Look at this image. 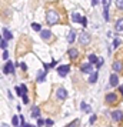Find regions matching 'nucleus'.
Here are the masks:
<instances>
[{
    "label": "nucleus",
    "instance_id": "nucleus-1",
    "mask_svg": "<svg viewBox=\"0 0 123 127\" xmlns=\"http://www.w3.org/2000/svg\"><path fill=\"white\" fill-rule=\"evenodd\" d=\"M46 19H47V23L56 24V23L59 21V14H57L54 10H49V11L46 13Z\"/></svg>",
    "mask_w": 123,
    "mask_h": 127
},
{
    "label": "nucleus",
    "instance_id": "nucleus-2",
    "mask_svg": "<svg viewBox=\"0 0 123 127\" xmlns=\"http://www.w3.org/2000/svg\"><path fill=\"white\" fill-rule=\"evenodd\" d=\"M3 73L4 74H13L14 73V64L11 61H7L6 66H4V69H3Z\"/></svg>",
    "mask_w": 123,
    "mask_h": 127
},
{
    "label": "nucleus",
    "instance_id": "nucleus-3",
    "mask_svg": "<svg viewBox=\"0 0 123 127\" xmlns=\"http://www.w3.org/2000/svg\"><path fill=\"white\" fill-rule=\"evenodd\" d=\"M79 41H80L82 44H89V41H90V36H89L86 31H82L80 36H79Z\"/></svg>",
    "mask_w": 123,
    "mask_h": 127
},
{
    "label": "nucleus",
    "instance_id": "nucleus-4",
    "mask_svg": "<svg viewBox=\"0 0 123 127\" xmlns=\"http://www.w3.org/2000/svg\"><path fill=\"white\" fill-rule=\"evenodd\" d=\"M69 70H70V67L67 66V64H64V66H60V67H57V73H59V76H66L67 73H69Z\"/></svg>",
    "mask_w": 123,
    "mask_h": 127
},
{
    "label": "nucleus",
    "instance_id": "nucleus-5",
    "mask_svg": "<svg viewBox=\"0 0 123 127\" xmlns=\"http://www.w3.org/2000/svg\"><path fill=\"white\" fill-rule=\"evenodd\" d=\"M92 70H93V64H92V63H86V64L82 66V71H83V73L92 74Z\"/></svg>",
    "mask_w": 123,
    "mask_h": 127
},
{
    "label": "nucleus",
    "instance_id": "nucleus-6",
    "mask_svg": "<svg viewBox=\"0 0 123 127\" xmlns=\"http://www.w3.org/2000/svg\"><path fill=\"white\" fill-rule=\"evenodd\" d=\"M112 117H113L115 122H120V120L123 119V113L120 112V110H115L113 114H112Z\"/></svg>",
    "mask_w": 123,
    "mask_h": 127
},
{
    "label": "nucleus",
    "instance_id": "nucleus-7",
    "mask_svg": "<svg viewBox=\"0 0 123 127\" xmlns=\"http://www.w3.org/2000/svg\"><path fill=\"white\" fill-rule=\"evenodd\" d=\"M40 37H42L43 40H49V39L52 37V31H50V30H42V31H40Z\"/></svg>",
    "mask_w": 123,
    "mask_h": 127
},
{
    "label": "nucleus",
    "instance_id": "nucleus-8",
    "mask_svg": "<svg viewBox=\"0 0 123 127\" xmlns=\"http://www.w3.org/2000/svg\"><path fill=\"white\" fill-rule=\"evenodd\" d=\"M66 96H67V91H66L63 87H60V89L57 90V99H59V100H63V99H66Z\"/></svg>",
    "mask_w": 123,
    "mask_h": 127
},
{
    "label": "nucleus",
    "instance_id": "nucleus-9",
    "mask_svg": "<svg viewBox=\"0 0 123 127\" xmlns=\"http://www.w3.org/2000/svg\"><path fill=\"white\" fill-rule=\"evenodd\" d=\"M75 39H76V31L70 30L69 34H67V43H75Z\"/></svg>",
    "mask_w": 123,
    "mask_h": 127
},
{
    "label": "nucleus",
    "instance_id": "nucleus-10",
    "mask_svg": "<svg viewBox=\"0 0 123 127\" xmlns=\"http://www.w3.org/2000/svg\"><path fill=\"white\" fill-rule=\"evenodd\" d=\"M118 84H119V77H118L116 74H112V76H110V86H112V87H116Z\"/></svg>",
    "mask_w": 123,
    "mask_h": 127
},
{
    "label": "nucleus",
    "instance_id": "nucleus-11",
    "mask_svg": "<svg viewBox=\"0 0 123 127\" xmlns=\"http://www.w3.org/2000/svg\"><path fill=\"white\" fill-rule=\"evenodd\" d=\"M11 37H13V36H11V33L9 31V29L4 27V29H3V39H4V40H11Z\"/></svg>",
    "mask_w": 123,
    "mask_h": 127
},
{
    "label": "nucleus",
    "instance_id": "nucleus-12",
    "mask_svg": "<svg viewBox=\"0 0 123 127\" xmlns=\"http://www.w3.org/2000/svg\"><path fill=\"white\" fill-rule=\"evenodd\" d=\"M116 100H118V97H116L115 93H110V94L106 96V102H107V103H115Z\"/></svg>",
    "mask_w": 123,
    "mask_h": 127
},
{
    "label": "nucleus",
    "instance_id": "nucleus-13",
    "mask_svg": "<svg viewBox=\"0 0 123 127\" xmlns=\"http://www.w3.org/2000/svg\"><path fill=\"white\" fill-rule=\"evenodd\" d=\"M82 19H83V17H82L79 13H73V14H72V20H73L75 23H82Z\"/></svg>",
    "mask_w": 123,
    "mask_h": 127
},
{
    "label": "nucleus",
    "instance_id": "nucleus-14",
    "mask_svg": "<svg viewBox=\"0 0 123 127\" xmlns=\"http://www.w3.org/2000/svg\"><path fill=\"white\" fill-rule=\"evenodd\" d=\"M115 29H116L118 31H123V19H119V20L116 21V24H115Z\"/></svg>",
    "mask_w": 123,
    "mask_h": 127
},
{
    "label": "nucleus",
    "instance_id": "nucleus-15",
    "mask_svg": "<svg viewBox=\"0 0 123 127\" xmlns=\"http://www.w3.org/2000/svg\"><path fill=\"white\" fill-rule=\"evenodd\" d=\"M122 69H123V64L120 61H115L113 63V70L115 71H122Z\"/></svg>",
    "mask_w": 123,
    "mask_h": 127
},
{
    "label": "nucleus",
    "instance_id": "nucleus-16",
    "mask_svg": "<svg viewBox=\"0 0 123 127\" xmlns=\"http://www.w3.org/2000/svg\"><path fill=\"white\" fill-rule=\"evenodd\" d=\"M44 76H46V70H42V71H39V74H37V81H39V83L44 81Z\"/></svg>",
    "mask_w": 123,
    "mask_h": 127
},
{
    "label": "nucleus",
    "instance_id": "nucleus-17",
    "mask_svg": "<svg viewBox=\"0 0 123 127\" xmlns=\"http://www.w3.org/2000/svg\"><path fill=\"white\" fill-rule=\"evenodd\" d=\"M97 77H99V73L97 71L96 73H92L90 77H89V83H96L97 81Z\"/></svg>",
    "mask_w": 123,
    "mask_h": 127
},
{
    "label": "nucleus",
    "instance_id": "nucleus-18",
    "mask_svg": "<svg viewBox=\"0 0 123 127\" xmlns=\"http://www.w3.org/2000/svg\"><path fill=\"white\" fill-rule=\"evenodd\" d=\"M32 116L36 117V119L40 117V110H39V107H33V110H32Z\"/></svg>",
    "mask_w": 123,
    "mask_h": 127
},
{
    "label": "nucleus",
    "instance_id": "nucleus-19",
    "mask_svg": "<svg viewBox=\"0 0 123 127\" xmlns=\"http://www.w3.org/2000/svg\"><path fill=\"white\" fill-rule=\"evenodd\" d=\"M77 53H79V51H77L76 49H70V50H69V56H70L72 59H76V57H77Z\"/></svg>",
    "mask_w": 123,
    "mask_h": 127
},
{
    "label": "nucleus",
    "instance_id": "nucleus-20",
    "mask_svg": "<svg viewBox=\"0 0 123 127\" xmlns=\"http://www.w3.org/2000/svg\"><path fill=\"white\" fill-rule=\"evenodd\" d=\"M103 16H105V20L109 21V7H103Z\"/></svg>",
    "mask_w": 123,
    "mask_h": 127
},
{
    "label": "nucleus",
    "instance_id": "nucleus-21",
    "mask_svg": "<svg viewBox=\"0 0 123 127\" xmlns=\"http://www.w3.org/2000/svg\"><path fill=\"white\" fill-rule=\"evenodd\" d=\"M32 29L36 30V31H42V26L39 23H32Z\"/></svg>",
    "mask_w": 123,
    "mask_h": 127
},
{
    "label": "nucleus",
    "instance_id": "nucleus-22",
    "mask_svg": "<svg viewBox=\"0 0 123 127\" xmlns=\"http://www.w3.org/2000/svg\"><path fill=\"white\" fill-rule=\"evenodd\" d=\"M80 107H82V110H83V112H86V113H89V112H90V106H89V104H86V103H82V104H80Z\"/></svg>",
    "mask_w": 123,
    "mask_h": 127
},
{
    "label": "nucleus",
    "instance_id": "nucleus-23",
    "mask_svg": "<svg viewBox=\"0 0 123 127\" xmlns=\"http://www.w3.org/2000/svg\"><path fill=\"white\" fill-rule=\"evenodd\" d=\"M11 123H13V126H19V123H20V117H17V116H14L13 119H11Z\"/></svg>",
    "mask_w": 123,
    "mask_h": 127
},
{
    "label": "nucleus",
    "instance_id": "nucleus-24",
    "mask_svg": "<svg viewBox=\"0 0 123 127\" xmlns=\"http://www.w3.org/2000/svg\"><path fill=\"white\" fill-rule=\"evenodd\" d=\"M89 61L93 64V63H96V61H97V57H96L95 54H90V56H89Z\"/></svg>",
    "mask_w": 123,
    "mask_h": 127
},
{
    "label": "nucleus",
    "instance_id": "nucleus-25",
    "mask_svg": "<svg viewBox=\"0 0 123 127\" xmlns=\"http://www.w3.org/2000/svg\"><path fill=\"white\" fill-rule=\"evenodd\" d=\"M96 66H97V69L103 66V57H99V59H97V61H96Z\"/></svg>",
    "mask_w": 123,
    "mask_h": 127
},
{
    "label": "nucleus",
    "instance_id": "nucleus-26",
    "mask_svg": "<svg viewBox=\"0 0 123 127\" xmlns=\"http://www.w3.org/2000/svg\"><path fill=\"white\" fill-rule=\"evenodd\" d=\"M16 94H17V96H23V90H21V86H17V87H16Z\"/></svg>",
    "mask_w": 123,
    "mask_h": 127
},
{
    "label": "nucleus",
    "instance_id": "nucleus-27",
    "mask_svg": "<svg viewBox=\"0 0 123 127\" xmlns=\"http://www.w3.org/2000/svg\"><path fill=\"white\" fill-rule=\"evenodd\" d=\"M0 44H1V49H3V50H6V49H7V40L1 39V43H0Z\"/></svg>",
    "mask_w": 123,
    "mask_h": 127
},
{
    "label": "nucleus",
    "instance_id": "nucleus-28",
    "mask_svg": "<svg viewBox=\"0 0 123 127\" xmlns=\"http://www.w3.org/2000/svg\"><path fill=\"white\" fill-rule=\"evenodd\" d=\"M43 124H46V120H43V119H40V117H39V119H37V126L42 127Z\"/></svg>",
    "mask_w": 123,
    "mask_h": 127
},
{
    "label": "nucleus",
    "instance_id": "nucleus-29",
    "mask_svg": "<svg viewBox=\"0 0 123 127\" xmlns=\"http://www.w3.org/2000/svg\"><path fill=\"white\" fill-rule=\"evenodd\" d=\"M116 6L119 9H123V0H116Z\"/></svg>",
    "mask_w": 123,
    "mask_h": 127
},
{
    "label": "nucleus",
    "instance_id": "nucleus-30",
    "mask_svg": "<svg viewBox=\"0 0 123 127\" xmlns=\"http://www.w3.org/2000/svg\"><path fill=\"white\" fill-rule=\"evenodd\" d=\"M21 97H23V103H24V104H27V103H29V97H27V94H23Z\"/></svg>",
    "mask_w": 123,
    "mask_h": 127
},
{
    "label": "nucleus",
    "instance_id": "nucleus-31",
    "mask_svg": "<svg viewBox=\"0 0 123 127\" xmlns=\"http://www.w3.org/2000/svg\"><path fill=\"white\" fill-rule=\"evenodd\" d=\"M103 1V7H109L110 6V0H102Z\"/></svg>",
    "mask_w": 123,
    "mask_h": 127
},
{
    "label": "nucleus",
    "instance_id": "nucleus-32",
    "mask_svg": "<svg viewBox=\"0 0 123 127\" xmlns=\"http://www.w3.org/2000/svg\"><path fill=\"white\" fill-rule=\"evenodd\" d=\"M53 123H54V122H53L52 119H47V120H46V124H47L49 127H52V126H53Z\"/></svg>",
    "mask_w": 123,
    "mask_h": 127
},
{
    "label": "nucleus",
    "instance_id": "nucleus-33",
    "mask_svg": "<svg viewBox=\"0 0 123 127\" xmlns=\"http://www.w3.org/2000/svg\"><path fill=\"white\" fill-rule=\"evenodd\" d=\"M3 59H4V60L9 59V53H7V50H3Z\"/></svg>",
    "mask_w": 123,
    "mask_h": 127
},
{
    "label": "nucleus",
    "instance_id": "nucleus-34",
    "mask_svg": "<svg viewBox=\"0 0 123 127\" xmlns=\"http://www.w3.org/2000/svg\"><path fill=\"white\" fill-rule=\"evenodd\" d=\"M95 122H96V116H95V114H93V116H92V117H90V120H89V123H90V124H93V123H95Z\"/></svg>",
    "mask_w": 123,
    "mask_h": 127
},
{
    "label": "nucleus",
    "instance_id": "nucleus-35",
    "mask_svg": "<svg viewBox=\"0 0 123 127\" xmlns=\"http://www.w3.org/2000/svg\"><path fill=\"white\" fill-rule=\"evenodd\" d=\"M82 24H83V26H87V19H86V17L82 19Z\"/></svg>",
    "mask_w": 123,
    "mask_h": 127
},
{
    "label": "nucleus",
    "instance_id": "nucleus-36",
    "mask_svg": "<svg viewBox=\"0 0 123 127\" xmlns=\"http://www.w3.org/2000/svg\"><path fill=\"white\" fill-rule=\"evenodd\" d=\"M21 90H23V94H26V93H27V87H26L24 84H21Z\"/></svg>",
    "mask_w": 123,
    "mask_h": 127
},
{
    "label": "nucleus",
    "instance_id": "nucleus-37",
    "mask_svg": "<svg viewBox=\"0 0 123 127\" xmlns=\"http://www.w3.org/2000/svg\"><path fill=\"white\" fill-rule=\"evenodd\" d=\"M99 1H100V0H92V4L96 6V4H99Z\"/></svg>",
    "mask_w": 123,
    "mask_h": 127
},
{
    "label": "nucleus",
    "instance_id": "nucleus-38",
    "mask_svg": "<svg viewBox=\"0 0 123 127\" xmlns=\"http://www.w3.org/2000/svg\"><path fill=\"white\" fill-rule=\"evenodd\" d=\"M113 46H115V47H118V46H119V40H115V43H113Z\"/></svg>",
    "mask_w": 123,
    "mask_h": 127
},
{
    "label": "nucleus",
    "instance_id": "nucleus-39",
    "mask_svg": "<svg viewBox=\"0 0 123 127\" xmlns=\"http://www.w3.org/2000/svg\"><path fill=\"white\" fill-rule=\"evenodd\" d=\"M66 127H76V123H70L69 126H66Z\"/></svg>",
    "mask_w": 123,
    "mask_h": 127
},
{
    "label": "nucleus",
    "instance_id": "nucleus-40",
    "mask_svg": "<svg viewBox=\"0 0 123 127\" xmlns=\"http://www.w3.org/2000/svg\"><path fill=\"white\" fill-rule=\"evenodd\" d=\"M0 127H9V126H7L6 123H1V124H0Z\"/></svg>",
    "mask_w": 123,
    "mask_h": 127
},
{
    "label": "nucleus",
    "instance_id": "nucleus-41",
    "mask_svg": "<svg viewBox=\"0 0 123 127\" xmlns=\"http://www.w3.org/2000/svg\"><path fill=\"white\" fill-rule=\"evenodd\" d=\"M119 89H120V93H122V94H123V86H120Z\"/></svg>",
    "mask_w": 123,
    "mask_h": 127
},
{
    "label": "nucleus",
    "instance_id": "nucleus-42",
    "mask_svg": "<svg viewBox=\"0 0 123 127\" xmlns=\"http://www.w3.org/2000/svg\"><path fill=\"white\" fill-rule=\"evenodd\" d=\"M30 127H34V126H30Z\"/></svg>",
    "mask_w": 123,
    "mask_h": 127
}]
</instances>
